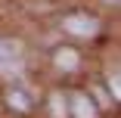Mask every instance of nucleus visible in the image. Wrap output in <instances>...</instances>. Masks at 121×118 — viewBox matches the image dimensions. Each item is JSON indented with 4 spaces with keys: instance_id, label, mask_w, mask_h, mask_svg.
Wrapping results in <instances>:
<instances>
[{
    "instance_id": "nucleus-3",
    "label": "nucleus",
    "mask_w": 121,
    "mask_h": 118,
    "mask_svg": "<svg viewBox=\"0 0 121 118\" xmlns=\"http://www.w3.org/2000/svg\"><path fill=\"white\" fill-rule=\"evenodd\" d=\"M75 112H78V118H96L93 106L87 103V96H75Z\"/></svg>"
},
{
    "instance_id": "nucleus-2",
    "label": "nucleus",
    "mask_w": 121,
    "mask_h": 118,
    "mask_svg": "<svg viewBox=\"0 0 121 118\" xmlns=\"http://www.w3.org/2000/svg\"><path fill=\"white\" fill-rule=\"evenodd\" d=\"M65 28L71 31V34H96V28H99V25H96V22L93 19H84V16H71L68 22H65Z\"/></svg>"
},
{
    "instance_id": "nucleus-1",
    "label": "nucleus",
    "mask_w": 121,
    "mask_h": 118,
    "mask_svg": "<svg viewBox=\"0 0 121 118\" xmlns=\"http://www.w3.org/2000/svg\"><path fill=\"white\" fill-rule=\"evenodd\" d=\"M19 56H22V50L16 40H0V72H16Z\"/></svg>"
},
{
    "instance_id": "nucleus-4",
    "label": "nucleus",
    "mask_w": 121,
    "mask_h": 118,
    "mask_svg": "<svg viewBox=\"0 0 121 118\" xmlns=\"http://www.w3.org/2000/svg\"><path fill=\"white\" fill-rule=\"evenodd\" d=\"M56 62H59L62 68H75V65H78V53H75V50H59Z\"/></svg>"
},
{
    "instance_id": "nucleus-6",
    "label": "nucleus",
    "mask_w": 121,
    "mask_h": 118,
    "mask_svg": "<svg viewBox=\"0 0 121 118\" xmlns=\"http://www.w3.org/2000/svg\"><path fill=\"white\" fill-rule=\"evenodd\" d=\"M53 112H56V118H62V115H65V106H62V100H59V96H53Z\"/></svg>"
},
{
    "instance_id": "nucleus-5",
    "label": "nucleus",
    "mask_w": 121,
    "mask_h": 118,
    "mask_svg": "<svg viewBox=\"0 0 121 118\" xmlns=\"http://www.w3.org/2000/svg\"><path fill=\"white\" fill-rule=\"evenodd\" d=\"M9 103H13L16 109H25V106H28V100L22 96V93H9Z\"/></svg>"
}]
</instances>
